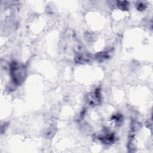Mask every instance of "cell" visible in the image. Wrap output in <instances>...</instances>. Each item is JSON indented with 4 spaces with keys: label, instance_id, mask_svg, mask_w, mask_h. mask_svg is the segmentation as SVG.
Returning <instances> with one entry per match:
<instances>
[{
    "label": "cell",
    "instance_id": "cell-1",
    "mask_svg": "<svg viewBox=\"0 0 153 153\" xmlns=\"http://www.w3.org/2000/svg\"><path fill=\"white\" fill-rule=\"evenodd\" d=\"M25 69L23 66H21L17 63H14L11 66V74L13 81L20 84L25 79Z\"/></svg>",
    "mask_w": 153,
    "mask_h": 153
}]
</instances>
